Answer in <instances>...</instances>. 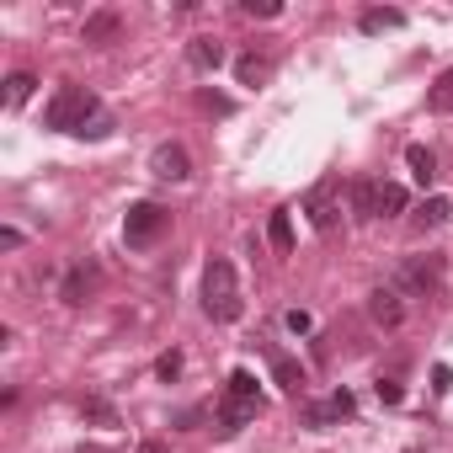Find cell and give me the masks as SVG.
Listing matches in <instances>:
<instances>
[{"label": "cell", "mask_w": 453, "mask_h": 453, "mask_svg": "<svg viewBox=\"0 0 453 453\" xmlns=\"http://www.w3.org/2000/svg\"><path fill=\"white\" fill-rule=\"evenodd\" d=\"M203 310L213 315V320H241V310H246V299H241V283H235V267L230 262H208V273H203Z\"/></svg>", "instance_id": "cell-1"}, {"label": "cell", "mask_w": 453, "mask_h": 453, "mask_svg": "<svg viewBox=\"0 0 453 453\" xmlns=\"http://www.w3.org/2000/svg\"><path fill=\"white\" fill-rule=\"evenodd\" d=\"M96 112H102V107H96V96H91L86 86H59V96L49 102L43 123H49V128H59V134H81Z\"/></svg>", "instance_id": "cell-2"}, {"label": "cell", "mask_w": 453, "mask_h": 453, "mask_svg": "<svg viewBox=\"0 0 453 453\" xmlns=\"http://www.w3.org/2000/svg\"><path fill=\"white\" fill-rule=\"evenodd\" d=\"M352 208H357V219L405 213V187L400 181H352Z\"/></svg>", "instance_id": "cell-3"}, {"label": "cell", "mask_w": 453, "mask_h": 453, "mask_svg": "<svg viewBox=\"0 0 453 453\" xmlns=\"http://www.w3.org/2000/svg\"><path fill=\"white\" fill-rule=\"evenodd\" d=\"M165 224H171V213H165L160 203H134L128 219H123V241H128V246H150V241H160Z\"/></svg>", "instance_id": "cell-4"}, {"label": "cell", "mask_w": 453, "mask_h": 453, "mask_svg": "<svg viewBox=\"0 0 453 453\" xmlns=\"http://www.w3.org/2000/svg\"><path fill=\"white\" fill-rule=\"evenodd\" d=\"M442 283V262L437 257H411L400 267V294H437Z\"/></svg>", "instance_id": "cell-5"}, {"label": "cell", "mask_w": 453, "mask_h": 453, "mask_svg": "<svg viewBox=\"0 0 453 453\" xmlns=\"http://www.w3.org/2000/svg\"><path fill=\"white\" fill-rule=\"evenodd\" d=\"M352 411H357V400H352V389H336L331 400H320V405H310V411H304V421H310V426H331V421H347Z\"/></svg>", "instance_id": "cell-6"}, {"label": "cell", "mask_w": 453, "mask_h": 453, "mask_svg": "<svg viewBox=\"0 0 453 453\" xmlns=\"http://www.w3.org/2000/svg\"><path fill=\"white\" fill-rule=\"evenodd\" d=\"M368 315L384 326V331H395L400 320H405V304H400V288H373L368 294Z\"/></svg>", "instance_id": "cell-7"}, {"label": "cell", "mask_w": 453, "mask_h": 453, "mask_svg": "<svg viewBox=\"0 0 453 453\" xmlns=\"http://www.w3.org/2000/svg\"><path fill=\"white\" fill-rule=\"evenodd\" d=\"M304 213H310V224H315V230H331V224H336V181H320V187L310 192Z\"/></svg>", "instance_id": "cell-8"}, {"label": "cell", "mask_w": 453, "mask_h": 453, "mask_svg": "<svg viewBox=\"0 0 453 453\" xmlns=\"http://www.w3.org/2000/svg\"><path fill=\"white\" fill-rule=\"evenodd\" d=\"M257 411H262V405H251V400H230V395H224V405H219V432H224V437H235L241 426L257 421Z\"/></svg>", "instance_id": "cell-9"}, {"label": "cell", "mask_w": 453, "mask_h": 453, "mask_svg": "<svg viewBox=\"0 0 453 453\" xmlns=\"http://www.w3.org/2000/svg\"><path fill=\"white\" fill-rule=\"evenodd\" d=\"M150 165H155V176H160V181H187V176H192V171H187V150H181V144H160Z\"/></svg>", "instance_id": "cell-10"}, {"label": "cell", "mask_w": 453, "mask_h": 453, "mask_svg": "<svg viewBox=\"0 0 453 453\" xmlns=\"http://www.w3.org/2000/svg\"><path fill=\"white\" fill-rule=\"evenodd\" d=\"M118 38H123V17H118V12H96V17H86V43L107 49V43H118Z\"/></svg>", "instance_id": "cell-11"}, {"label": "cell", "mask_w": 453, "mask_h": 453, "mask_svg": "<svg viewBox=\"0 0 453 453\" xmlns=\"http://www.w3.org/2000/svg\"><path fill=\"white\" fill-rule=\"evenodd\" d=\"M187 65H192V70H219V65H224V43H213V38H192Z\"/></svg>", "instance_id": "cell-12"}, {"label": "cell", "mask_w": 453, "mask_h": 453, "mask_svg": "<svg viewBox=\"0 0 453 453\" xmlns=\"http://www.w3.org/2000/svg\"><path fill=\"white\" fill-rule=\"evenodd\" d=\"M96 288V267H70V278H65V304H86V294Z\"/></svg>", "instance_id": "cell-13"}, {"label": "cell", "mask_w": 453, "mask_h": 453, "mask_svg": "<svg viewBox=\"0 0 453 453\" xmlns=\"http://www.w3.org/2000/svg\"><path fill=\"white\" fill-rule=\"evenodd\" d=\"M267 241H273V251H278V257H288V251H294V219H288V208H278V213L267 219Z\"/></svg>", "instance_id": "cell-14"}, {"label": "cell", "mask_w": 453, "mask_h": 453, "mask_svg": "<svg viewBox=\"0 0 453 453\" xmlns=\"http://www.w3.org/2000/svg\"><path fill=\"white\" fill-rule=\"evenodd\" d=\"M267 75H273V59H262V54H241L235 59V81L241 86H262Z\"/></svg>", "instance_id": "cell-15"}, {"label": "cell", "mask_w": 453, "mask_h": 453, "mask_svg": "<svg viewBox=\"0 0 453 453\" xmlns=\"http://www.w3.org/2000/svg\"><path fill=\"white\" fill-rule=\"evenodd\" d=\"M405 165H411V176H416L421 187H432V176H437V155H432L426 144H411V150H405Z\"/></svg>", "instance_id": "cell-16"}, {"label": "cell", "mask_w": 453, "mask_h": 453, "mask_svg": "<svg viewBox=\"0 0 453 453\" xmlns=\"http://www.w3.org/2000/svg\"><path fill=\"white\" fill-rule=\"evenodd\" d=\"M273 379H278L288 395H299V389H304V368H299L294 357H283V352H273Z\"/></svg>", "instance_id": "cell-17"}, {"label": "cell", "mask_w": 453, "mask_h": 453, "mask_svg": "<svg viewBox=\"0 0 453 453\" xmlns=\"http://www.w3.org/2000/svg\"><path fill=\"white\" fill-rule=\"evenodd\" d=\"M33 86H38V75H33V70H17V75H6V107H22V102L33 96Z\"/></svg>", "instance_id": "cell-18"}, {"label": "cell", "mask_w": 453, "mask_h": 453, "mask_svg": "<svg viewBox=\"0 0 453 453\" xmlns=\"http://www.w3.org/2000/svg\"><path fill=\"white\" fill-rule=\"evenodd\" d=\"M400 22H405V17H400L395 6H384V12H363V17H357L363 33H384V27H400Z\"/></svg>", "instance_id": "cell-19"}, {"label": "cell", "mask_w": 453, "mask_h": 453, "mask_svg": "<svg viewBox=\"0 0 453 453\" xmlns=\"http://www.w3.org/2000/svg\"><path fill=\"white\" fill-rule=\"evenodd\" d=\"M230 400H251V405H262V395H257V379H251L246 368H235V373H230Z\"/></svg>", "instance_id": "cell-20"}, {"label": "cell", "mask_w": 453, "mask_h": 453, "mask_svg": "<svg viewBox=\"0 0 453 453\" xmlns=\"http://www.w3.org/2000/svg\"><path fill=\"white\" fill-rule=\"evenodd\" d=\"M448 213H453V203H448V197H426V203H421V213H416V224H442Z\"/></svg>", "instance_id": "cell-21"}, {"label": "cell", "mask_w": 453, "mask_h": 453, "mask_svg": "<svg viewBox=\"0 0 453 453\" xmlns=\"http://www.w3.org/2000/svg\"><path fill=\"white\" fill-rule=\"evenodd\" d=\"M426 102H432V112H453V70L432 86V96H426Z\"/></svg>", "instance_id": "cell-22"}, {"label": "cell", "mask_w": 453, "mask_h": 453, "mask_svg": "<svg viewBox=\"0 0 453 453\" xmlns=\"http://www.w3.org/2000/svg\"><path fill=\"white\" fill-rule=\"evenodd\" d=\"M81 416H86V421H102V426H118V411H112L107 400H86Z\"/></svg>", "instance_id": "cell-23"}, {"label": "cell", "mask_w": 453, "mask_h": 453, "mask_svg": "<svg viewBox=\"0 0 453 453\" xmlns=\"http://www.w3.org/2000/svg\"><path fill=\"white\" fill-rule=\"evenodd\" d=\"M107 134H112V118H107V112H96V118L81 128V139H107Z\"/></svg>", "instance_id": "cell-24"}, {"label": "cell", "mask_w": 453, "mask_h": 453, "mask_svg": "<svg viewBox=\"0 0 453 453\" xmlns=\"http://www.w3.org/2000/svg\"><path fill=\"white\" fill-rule=\"evenodd\" d=\"M246 17H278L283 6H278V0H246V6H241Z\"/></svg>", "instance_id": "cell-25"}, {"label": "cell", "mask_w": 453, "mask_h": 453, "mask_svg": "<svg viewBox=\"0 0 453 453\" xmlns=\"http://www.w3.org/2000/svg\"><path fill=\"white\" fill-rule=\"evenodd\" d=\"M155 373H160V379H165V384H171V379H176V373H181V352H165V357H160V363H155Z\"/></svg>", "instance_id": "cell-26"}, {"label": "cell", "mask_w": 453, "mask_h": 453, "mask_svg": "<svg viewBox=\"0 0 453 453\" xmlns=\"http://www.w3.org/2000/svg\"><path fill=\"white\" fill-rule=\"evenodd\" d=\"M379 400H384V405H400V400H405L400 379H379Z\"/></svg>", "instance_id": "cell-27"}, {"label": "cell", "mask_w": 453, "mask_h": 453, "mask_svg": "<svg viewBox=\"0 0 453 453\" xmlns=\"http://www.w3.org/2000/svg\"><path fill=\"white\" fill-rule=\"evenodd\" d=\"M197 107H203V112H219V118H224V112H230V96H213V91H203V96H197Z\"/></svg>", "instance_id": "cell-28"}, {"label": "cell", "mask_w": 453, "mask_h": 453, "mask_svg": "<svg viewBox=\"0 0 453 453\" xmlns=\"http://www.w3.org/2000/svg\"><path fill=\"white\" fill-rule=\"evenodd\" d=\"M432 389H437V395H448V389H453V368H448V363H437V368H432Z\"/></svg>", "instance_id": "cell-29"}, {"label": "cell", "mask_w": 453, "mask_h": 453, "mask_svg": "<svg viewBox=\"0 0 453 453\" xmlns=\"http://www.w3.org/2000/svg\"><path fill=\"white\" fill-rule=\"evenodd\" d=\"M288 331L304 336V331H310V315H304V310H288Z\"/></svg>", "instance_id": "cell-30"}, {"label": "cell", "mask_w": 453, "mask_h": 453, "mask_svg": "<svg viewBox=\"0 0 453 453\" xmlns=\"http://www.w3.org/2000/svg\"><path fill=\"white\" fill-rule=\"evenodd\" d=\"M0 246H6V251H17V246H22V230H12V224H6V230H0Z\"/></svg>", "instance_id": "cell-31"}, {"label": "cell", "mask_w": 453, "mask_h": 453, "mask_svg": "<svg viewBox=\"0 0 453 453\" xmlns=\"http://www.w3.org/2000/svg\"><path fill=\"white\" fill-rule=\"evenodd\" d=\"M139 453H165V448L160 442H139Z\"/></svg>", "instance_id": "cell-32"}, {"label": "cell", "mask_w": 453, "mask_h": 453, "mask_svg": "<svg viewBox=\"0 0 453 453\" xmlns=\"http://www.w3.org/2000/svg\"><path fill=\"white\" fill-rule=\"evenodd\" d=\"M75 453H107V448H75Z\"/></svg>", "instance_id": "cell-33"}]
</instances>
